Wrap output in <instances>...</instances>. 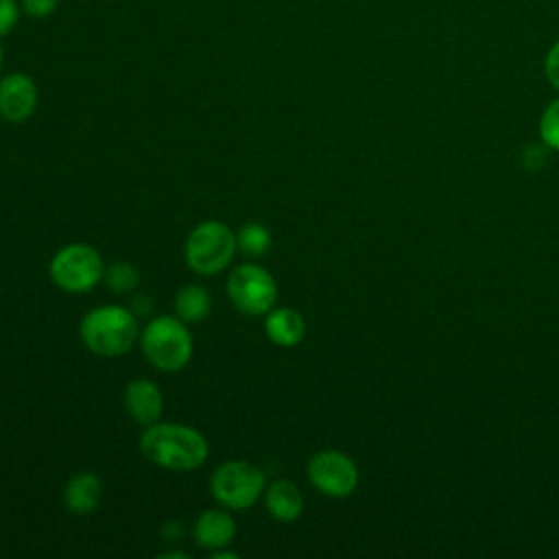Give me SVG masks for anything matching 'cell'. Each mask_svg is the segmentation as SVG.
Returning a JSON list of instances; mask_svg holds the SVG:
<instances>
[{
  "label": "cell",
  "instance_id": "obj_3",
  "mask_svg": "<svg viewBox=\"0 0 559 559\" xmlns=\"http://www.w3.org/2000/svg\"><path fill=\"white\" fill-rule=\"evenodd\" d=\"M144 358L159 371L175 373L192 358V336L179 317H155L140 332Z\"/></svg>",
  "mask_w": 559,
  "mask_h": 559
},
{
  "label": "cell",
  "instance_id": "obj_14",
  "mask_svg": "<svg viewBox=\"0 0 559 559\" xmlns=\"http://www.w3.org/2000/svg\"><path fill=\"white\" fill-rule=\"evenodd\" d=\"M264 507L280 522H295L304 513V496L288 478H277L264 489Z\"/></svg>",
  "mask_w": 559,
  "mask_h": 559
},
{
  "label": "cell",
  "instance_id": "obj_19",
  "mask_svg": "<svg viewBox=\"0 0 559 559\" xmlns=\"http://www.w3.org/2000/svg\"><path fill=\"white\" fill-rule=\"evenodd\" d=\"M22 4L17 0H0V37L9 35L20 20Z\"/></svg>",
  "mask_w": 559,
  "mask_h": 559
},
{
  "label": "cell",
  "instance_id": "obj_6",
  "mask_svg": "<svg viewBox=\"0 0 559 559\" xmlns=\"http://www.w3.org/2000/svg\"><path fill=\"white\" fill-rule=\"evenodd\" d=\"M103 258L87 242H70L50 260V277L66 293L92 290L103 280Z\"/></svg>",
  "mask_w": 559,
  "mask_h": 559
},
{
  "label": "cell",
  "instance_id": "obj_18",
  "mask_svg": "<svg viewBox=\"0 0 559 559\" xmlns=\"http://www.w3.org/2000/svg\"><path fill=\"white\" fill-rule=\"evenodd\" d=\"M539 138L548 148L559 151V98L548 103L544 109L539 118Z\"/></svg>",
  "mask_w": 559,
  "mask_h": 559
},
{
  "label": "cell",
  "instance_id": "obj_11",
  "mask_svg": "<svg viewBox=\"0 0 559 559\" xmlns=\"http://www.w3.org/2000/svg\"><path fill=\"white\" fill-rule=\"evenodd\" d=\"M192 535L197 546L205 550H218L229 546L231 539L236 537V522L223 509H207L197 518L192 526Z\"/></svg>",
  "mask_w": 559,
  "mask_h": 559
},
{
  "label": "cell",
  "instance_id": "obj_16",
  "mask_svg": "<svg viewBox=\"0 0 559 559\" xmlns=\"http://www.w3.org/2000/svg\"><path fill=\"white\" fill-rule=\"evenodd\" d=\"M236 240L238 249L251 258H260L271 249V234L262 223H245L238 229Z\"/></svg>",
  "mask_w": 559,
  "mask_h": 559
},
{
  "label": "cell",
  "instance_id": "obj_25",
  "mask_svg": "<svg viewBox=\"0 0 559 559\" xmlns=\"http://www.w3.org/2000/svg\"><path fill=\"white\" fill-rule=\"evenodd\" d=\"M0 72H2V46H0Z\"/></svg>",
  "mask_w": 559,
  "mask_h": 559
},
{
  "label": "cell",
  "instance_id": "obj_13",
  "mask_svg": "<svg viewBox=\"0 0 559 559\" xmlns=\"http://www.w3.org/2000/svg\"><path fill=\"white\" fill-rule=\"evenodd\" d=\"M103 496L100 478L92 472L74 474L63 487V504L74 515H87L96 511Z\"/></svg>",
  "mask_w": 559,
  "mask_h": 559
},
{
  "label": "cell",
  "instance_id": "obj_12",
  "mask_svg": "<svg viewBox=\"0 0 559 559\" xmlns=\"http://www.w3.org/2000/svg\"><path fill=\"white\" fill-rule=\"evenodd\" d=\"M264 332L277 347H295L306 336V319L295 308H271L264 314Z\"/></svg>",
  "mask_w": 559,
  "mask_h": 559
},
{
  "label": "cell",
  "instance_id": "obj_17",
  "mask_svg": "<svg viewBox=\"0 0 559 559\" xmlns=\"http://www.w3.org/2000/svg\"><path fill=\"white\" fill-rule=\"evenodd\" d=\"M103 280H105L107 288L114 290V293H131L140 284V273L133 264L120 260V262H114V264L105 266Z\"/></svg>",
  "mask_w": 559,
  "mask_h": 559
},
{
  "label": "cell",
  "instance_id": "obj_4",
  "mask_svg": "<svg viewBox=\"0 0 559 559\" xmlns=\"http://www.w3.org/2000/svg\"><path fill=\"white\" fill-rule=\"evenodd\" d=\"M238 249L236 234L221 221L199 223L183 245L188 266L199 275H214L229 266Z\"/></svg>",
  "mask_w": 559,
  "mask_h": 559
},
{
  "label": "cell",
  "instance_id": "obj_5",
  "mask_svg": "<svg viewBox=\"0 0 559 559\" xmlns=\"http://www.w3.org/2000/svg\"><path fill=\"white\" fill-rule=\"evenodd\" d=\"M264 489V472L249 461H225L210 476V491L214 500L231 511H247Z\"/></svg>",
  "mask_w": 559,
  "mask_h": 559
},
{
  "label": "cell",
  "instance_id": "obj_8",
  "mask_svg": "<svg viewBox=\"0 0 559 559\" xmlns=\"http://www.w3.org/2000/svg\"><path fill=\"white\" fill-rule=\"evenodd\" d=\"M308 478L323 496L347 498L358 487V467L345 452L321 450L308 461Z\"/></svg>",
  "mask_w": 559,
  "mask_h": 559
},
{
  "label": "cell",
  "instance_id": "obj_24",
  "mask_svg": "<svg viewBox=\"0 0 559 559\" xmlns=\"http://www.w3.org/2000/svg\"><path fill=\"white\" fill-rule=\"evenodd\" d=\"M157 557H159V559H170V557H177V559H188V552H183V550H166V552H159Z\"/></svg>",
  "mask_w": 559,
  "mask_h": 559
},
{
  "label": "cell",
  "instance_id": "obj_23",
  "mask_svg": "<svg viewBox=\"0 0 559 559\" xmlns=\"http://www.w3.org/2000/svg\"><path fill=\"white\" fill-rule=\"evenodd\" d=\"M210 559H238V552H231V550H223V548H218V550H212Z\"/></svg>",
  "mask_w": 559,
  "mask_h": 559
},
{
  "label": "cell",
  "instance_id": "obj_2",
  "mask_svg": "<svg viewBox=\"0 0 559 559\" xmlns=\"http://www.w3.org/2000/svg\"><path fill=\"white\" fill-rule=\"evenodd\" d=\"M79 334L92 354L103 358H116L133 347L140 336V328L131 308L105 304L83 314L79 323Z\"/></svg>",
  "mask_w": 559,
  "mask_h": 559
},
{
  "label": "cell",
  "instance_id": "obj_15",
  "mask_svg": "<svg viewBox=\"0 0 559 559\" xmlns=\"http://www.w3.org/2000/svg\"><path fill=\"white\" fill-rule=\"evenodd\" d=\"M212 310V295L199 284H188L175 295V314L186 323L203 321Z\"/></svg>",
  "mask_w": 559,
  "mask_h": 559
},
{
  "label": "cell",
  "instance_id": "obj_1",
  "mask_svg": "<svg viewBox=\"0 0 559 559\" xmlns=\"http://www.w3.org/2000/svg\"><path fill=\"white\" fill-rule=\"evenodd\" d=\"M142 454L157 467L170 472H190L207 461V439L192 426L155 421L140 437Z\"/></svg>",
  "mask_w": 559,
  "mask_h": 559
},
{
  "label": "cell",
  "instance_id": "obj_20",
  "mask_svg": "<svg viewBox=\"0 0 559 559\" xmlns=\"http://www.w3.org/2000/svg\"><path fill=\"white\" fill-rule=\"evenodd\" d=\"M59 7V0H22V11L31 17H48Z\"/></svg>",
  "mask_w": 559,
  "mask_h": 559
},
{
  "label": "cell",
  "instance_id": "obj_22",
  "mask_svg": "<svg viewBox=\"0 0 559 559\" xmlns=\"http://www.w3.org/2000/svg\"><path fill=\"white\" fill-rule=\"evenodd\" d=\"M135 304H138V306L131 308L135 314H148V312H151V301H148L144 295H138V297H135Z\"/></svg>",
  "mask_w": 559,
  "mask_h": 559
},
{
  "label": "cell",
  "instance_id": "obj_21",
  "mask_svg": "<svg viewBox=\"0 0 559 559\" xmlns=\"http://www.w3.org/2000/svg\"><path fill=\"white\" fill-rule=\"evenodd\" d=\"M544 72H546L548 83L559 92V39L550 46V50H548V55H546Z\"/></svg>",
  "mask_w": 559,
  "mask_h": 559
},
{
  "label": "cell",
  "instance_id": "obj_7",
  "mask_svg": "<svg viewBox=\"0 0 559 559\" xmlns=\"http://www.w3.org/2000/svg\"><path fill=\"white\" fill-rule=\"evenodd\" d=\"M227 297L242 314H266L275 306L277 284L264 266L247 262L231 271L227 280Z\"/></svg>",
  "mask_w": 559,
  "mask_h": 559
},
{
  "label": "cell",
  "instance_id": "obj_9",
  "mask_svg": "<svg viewBox=\"0 0 559 559\" xmlns=\"http://www.w3.org/2000/svg\"><path fill=\"white\" fill-rule=\"evenodd\" d=\"M37 85L24 72H11L0 79V116L7 122H24L37 109Z\"/></svg>",
  "mask_w": 559,
  "mask_h": 559
},
{
  "label": "cell",
  "instance_id": "obj_10",
  "mask_svg": "<svg viewBox=\"0 0 559 559\" xmlns=\"http://www.w3.org/2000/svg\"><path fill=\"white\" fill-rule=\"evenodd\" d=\"M124 408L142 426H151L162 419L164 395L159 386L148 378H135L124 386Z\"/></svg>",
  "mask_w": 559,
  "mask_h": 559
}]
</instances>
